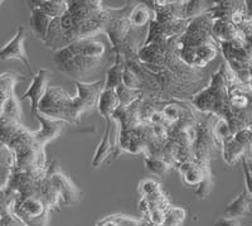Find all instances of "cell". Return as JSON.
Wrapping results in <instances>:
<instances>
[{
  "label": "cell",
  "mask_w": 252,
  "mask_h": 226,
  "mask_svg": "<svg viewBox=\"0 0 252 226\" xmlns=\"http://www.w3.org/2000/svg\"><path fill=\"white\" fill-rule=\"evenodd\" d=\"M37 112L52 119L68 123H78L81 116L76 98H71L60 87L47 90L44 98L38 105Z\"/></svg>",
  "instance_id": "cell-1"
},
{
  "label": "cell",
  "mask_w": 252,
  "mask_h": 226,
  "mask_svg": "<svg viewBox=\"0 0 252 226\" xmlns=\"http://www.w3.org/2000/svg\"><path fill=\"white\" fill-rule=\"evenodd\" d=\"M53 61L57 63L58 69L63 74L68 75L69 77L76 78L82 82L86 76L87 77L91 76L94 71H97V69L102 66L105 58L94 60V58L85 57V56L73 53L68 47H64L56 53Z\"/></svg>",
  "instance_id": "cell-2"
},
{
  "label": "cell",
  "mask_w": 252,
  "mask_h": 226,
  "mask_svg": "<svg viewBox=\"0 0 252 226\" xmlns=\"http://www.w3.org/2000/svg\"><path fill=\"white\" fill-rule=\"evenodd\" d=\"M107 10V22L105 24L103 32H106L111 40L112 46L118 47L129 33L130 20L129 13L126 14L127 8L123 9H106Z\"/></svg>",
  "instance_id": "cell-3"
},
{
  "label": "cell",
  "mask_w": 252,
  "mask_h": 226,
  "mask_svg": "<svg viewBox=\"0 0 252 226\" xmlns=\"http://www.w3.org/2000/svg\"><path fill=\"white\" fill-rule=\"evenodd\" d=\"M26 29L23 26H19L17 33L14 37L6 43L5 46L0 48V60L6 61V60H19L24 63L26 69L28 70L29 74L33 76L32 72L31 62H29L28 55H27L26 47H24V42H26Z\"/></svg>",
  "instance_id": "cell-4"
},
{
  "label": "cell",
  "mask_w": 252,
  "mask_h": 226,
  "mask_svg": "<svg viewBox=\"0 0 252 226\" xmlns=\"http://www.w3.org/2000/svg\"><path fill=\"white\" fill-rule=\"evenodd\" d=\"M103 85H105V80L96 81V82L92 83L76 81V87H77L78 91L76 100H77L81 115L85 112H90V110L94 109L97 106L98 98H100L101 92L103 90Z\"/></svg>",
  "instance_id": "cell-5"
},
{
  "label": "cell",
  "mask_w": 252,
  "mask_h": 226,
  "mask_svg": "<svg viewBox=\"0 0 252 226\" xmlns=\"http://www.w3.org/2000/svg\"><path fill=\"white\" fill-rule=\"evenodd\" d=\"M52 74L48 70H39L37 75H33V81H32L29 89L22 95L19 100H31V112L34 115L38 110V105L44 98L47 90H48V82L51 80Z\"/></svg>",
  "instance_id": "cell-6"
},
{
  "label": "cell",
  "mask_w": 252,
  "mask_h": 226,
  "mask_svg": "<svg viewBox=\"0 0 252 226\" xmlns=\"http://www.w3.org/2000/svg\"><path fill=\"white\" fill-rule=\"evenodd\" d=\"M34 116L40 121V125L42 126H40V130L32 133V135H33L35 144H38L39 147H43L44 144L51 142L52 139H55L56 137H58L60 133L62 132L64 121L52 119V117L46 116V115L40 114L38 112L35 113Z\"/></svg>",
  "instance_id": "cell-7"
},
{
  "label": "cell",
  "mask_w": 252,
  "mask_h": 226,
  "mask_svg": "<svg viewBox=\"0 0 252 226\" xmlns=\"http://www.w3.org/2000/svg\"><path fill=\"white\" fill-rule=\"evenodd\" d=\"M67 47L73 53H77V55L85 56V57L89 58H94V60L105 58V55H106V46L97 37L78 39Z\"/></svg>",
  "instance_id": "cell-8"
},
{
  "label": "cell",
  "mask_w": 252,
  "mask_h": 226,
  "mask_svg": "<svg viewBox=\"0 0 252 226\" xmlns=\"http://www.w3.org/2000/svg\"><path fill=\"white\" fill-rule=\"evenodd\" d=\"M49 180L58 191V195H60V198L63 200V203L75 205L80 201V189L73 185V182L68 177L62 173H55Z\"/></svg>",
  "instance_id": "cell-9"
},
{
  "label": "cell",
  "mask_w": 252,
  "mask_h": 226,
  "mask_svg": "<svg viewBox=\"0 0 252 226\" xmlns=\"http://www.w3.org/2000/svg\"><path fill=\"white\" fill-rule=\"evenodd\" d=\"M252 198L249 195V192L245 189L229 203H227L224 207V216L231 219H240L244 218L251 211Z\"/></svg>",
  "instance_id": "cell-10"
},
{
  "label": "cell",
  "mask_w": 252,
  "mask_h": 226,
  "mask_svg": "<svg viewBox=\"0 0 252 226\" xmlns=\"http://www.w3.org/2000/svg\"><path fill=\"white\" fill-rule=\"evenodd\" d=\"M28 8H35L38 10L46 14L47 17L56 19V18H61L64 13H66L67 1H62V0H44V1H29Z\"/></svg>",
  "instance_id": "cell-11"
},
{
  "label": "cell",
  "mask_w": 252,
  "mask_h": 226,
  "mask_svg": "<svg viewBox=\"0 0 252 226\" xmlns=\"http://www.w3.org/2000/svg\"><path fill=\"white\" fill-rule=\"evenodd\" d=\"M29 9H31V20H29V24H31L32 32L34 33L35 37H37L40 42H44L52 18L47 17L46 14H43L40 10H38V9L35 8Z\"/></svg>",
  "instance_id": "cell-12"
},
{
  "label": "cell",
  "mask_w": 252,
  "mask_h": 226,
  "mask_svg": "<svg viewBox=\"0 0 252 226\" xmlns=\"http://www.w3.org/2000/svg\"><path fill=\"white\" fill-rule=\"evenodd\" d=\"M119 106H120V104H119L118 95H116L115 90L103 89L100 95V98H98V113L102 116L106 117V119H110L112 116V114L119 109Z\"/></svg>",
  "instance_id": "cell-13"
},
{
  "label": "cell",
  "mask_w": 252,
  "mask_h": 226,
  "mask_svg": "<svg viewBox=\"0 0 252 226\" xmlns=\"http://www.w3.org/2000/svg\"><path fill=\"white\" fill-rule=\"evenodd\" d=\"M249 149L244 147L242 144L237 143L232 137H229L228 139L223 142V147H222V154H223V159L226 160L228 164L237 163L238 160L242 157H245V153Z\"/></svg>",
  "instance_id": "cell-14"
},
{
  "label": "cell",
  "mask_w": 252,
  "mask_h": 226,
  "mask_svg": "<svg viewBox=\"0 0 252 226\" xmlns=\"http://www.w3.org/2000/svg\"><path fill=\"white\" fill-rule=\"evenodd\" d=\"M107 120V126L106 130L103 133L102 141L98 144V148L96 151L94 155V159H92V166L94 167H100L101 164L105 162V159L107 158L109 153L111 152L112 146H111V119H106Z\"/></svg>",
  "instance_id": "cell-15"
},
{
  "label": "cell",
  "mask_w": 252,
  "mask_h": 226,
  "mask_svg": "<svg viewBox=\"0 0 252 226\" xmlns=\"http://www.w3.org/2000/svg\"><path fill=\"white\" fill-rule=\"evenodd\" d=\"M123 60H121V55L119 53V55H116V63L107 70L103 89L115 90L118 86H120L121 83H123V81H121V77H123Z\"/></svg>",
  "instance_id": "cell-16"
},
{
  "label": "cell",
  "mask_w": 252,
  "mask_h": 226,
  "mask_svg": "<svg viewBox=\"0 0 252 226\" xmlns=\"http://www.w3.org/2000/svg\"><path fill=\"white\" fill-rule=\"evenodd\" d=\"M209 172L208 166H201V164L194 163L186 173H183V182L187 185V186H192L197 187L201 185L202 181L204 180L206 175Z\"/></svg>",
  "instance_id": "cell-17"
},
{
  "label": "cell",
  "mask_w": 252,
  "mask_h": 226,
  "mask_svg": "<svg viewBox=\"0 0 252 226\" xmlns=\"http://www.w3.org/2000/svg\"><path fill=\"white\" fill-rule=\"evenodd\" d=\"M150 19V9L145 4H136L129 13L130 24L135 28L145 26Z\"/></svg>",
  "instance_id": "cell-18"
},
{
  "label": "cell",
  "mask_w": 252,
  "mask_h": 226,
  "mask_svg": "<svg viewBox=\"0 0 252 226\" xmlns=\"http://www.w3.org/2000/svg\"><path fill=\"white\" fill-rule=\"evenodd\" d=\"M115 92L118 95L120 108H124V109L131 105L132 103H135V101L138 100L139 96H140V91L134 89H129V87L124 86L123 83L115 89Z\"/></svg>",
  "instance_id": "cell-19"
},
{
  "label": "cell",
  "mask_w": 252,
  "mask_h": 226,
  "mask_svg": "<svg viewBox=\"0 0 252 226\" xmlns=\"http://www.w3.org/2000/svg\"><path fill=\"white\" fill-rule=\"evenodd\" d=\"M20 117V106L19 100L12 94L8 98V100L4 103L3 106V119L10 121H17L19 120Z\"/></svg>",
  "instance_id": "cell-20"
},
{
  "label": "cell",
  "mask_w": 252,
  "mask_h": 226,
  "mask_svg": "<svg viewBox=\"0 0 252 226\" xmlns=\"http://www.w3.org/2000/svg\"><path fill=\"white\" fill-rule=\"evenodd\" d=\"M208 3L207 1H184L182 5V17H197L203 15L208 12Z\"/></svg>",
  "instance_id": "cell-21"
},
{
  "label": "cell",
  "mask_w": 252,
  "mask_h": 226,
  "mask_svg": "<svg viewBox=\"0 0 252 226\" xmlns=\"http://www.w3.org/2000/svg\"><path fill=\"white\" fill-rule=\"evenodd\" d=\"M186 219V211L179 207L169 206L165 210V218L161 226H182Z\"/></svg>",
  "instance_id": "cell-22"
},
{
  "label": "cell",
  "mask_w": 252,
  "mask_h": 226,
  "mask_svg": "<svg viewBox=\"0 0 252 226\" xmlns=\"http://www.w3.org/2000/svg\"><path fill=\"white\" fill-rule=\"evenodd\" d=\"M97 226H140V223L131 218H126V216H121V215H114V216L102 219Z\"/></svg>",
  "instance_id": "cell-23"
},
{
  "label": "cell",
  "mask_w": 252,
  "mask_h": 226,
  "mask_svg": "<svg viewBox=\"0 0 252 226\" xmlns=\"http://www.w3.org/2000/svg\"><path fill=\"white\" fill-rule=\"evenodd\" d=\"M121 81H123V85L129 87V89L138 90L141 87V80L138 74L132 71L131 69H127V67H124Z\"/></svg>",
  "instance_id": "cell-24"
},
{
  "label": "cell",
  "mask_w": 252,
  "mask_h": 226,
  "mask_svg": "<svg viewBox=\"0 0 252 226\" xmlns=\"http://www.w3.org/2000/svg\"><path fill=\"white\" fill-rule=\"evenodd\" d=\"M146 163V168L149 169L152 173L158 176H163L165 175L168 169H169V164L168 162L163 159V158H149V159L145 160Z\"/></svg>",
  "instance_id": "cell-25"
},
{
  "label": "cell",
  "mask_w": 252,
  "mask_h": 226,
  "mask_svg": "<svg viewBox=\"0 0 252 226\" xmlns=\"http://www.w3.org/2000/svg\"><path fill=\"white\" fill-rule=\"evenodd\" d=\"M242 171L245 175V181H246V191L252 198V158L242 157Z\"/></svg>",
  "instance_id": "cell-26"
},
{
  "label": "cell",
  "mask_w": 252,
  "mask_h": 226,
  "mask_svg": "<svg viewBox=\"0 0 252 226\" xmlns=\"http://www.w3.org/2000/svg\"><path fill=\"white\" fill-rule=\"evenodd\" d=\"M139 191L143 195V197H148V196H152L158 193V192H161L160 185L158 184L157 181L153 180H145L143 181L139 186Z\"/></svg>",
  "instance_id": "cell-27"
},
{
  "label": "cell",
  "mask_w": 252,
  "mask_h": 226,
  "mask_svg": "<svg viewBox=\"0 0 252 226\" xmlns=\"http://www.w3.org/2000/svg\"><path fill=\"white\" fill-rule=\"evenodd\" d=\"M0 164L13 167L15 164V155L12 149L0 141Z\"/></svg>",
  "instance_id": "cell-28"
},
{
  "label": "cell",
  "mask_w": 252,
  "mask_h": 226,
  "mask_svg": "<svg viewBox=\"0 0 252 226\" xmlns=\"http://www.w3.org/2000/svg\"><path fill=\"white\" fill-rule=\"evenodd\" d=\"M212 186H213L212 175H211V171H209L206 175V177H204V180L201 182V185L197 186L198 188L197 191H195V195H197L198 197L206 198L207 196L211 193V191H212Z\"/></svg>",
  "instance_id": "cell-29"
},
{
  "label": "cell",
  "mask_w": 252,
  "mask_h": 226,
  "mask_svg": "<svg viewBox=\"0 0 252 226\" xmlns=\"http://www.w3.org/2000/svg\"><path fill=\"white\" fill-rule=\"evenodd\" d=\"M146 215V220L153 224L154 226H161L164 223V218H165V210H152Z\"/></svg>",
  "instance_id": "cell-30"
},
{
  "label": "cell",
  "mask_w": 252,
  "mask_h": 226,
  "mask_svg": "<svg viewBox=\"0 0 252 226\" xmlns=\"http://www.w3.org/2000/svg\"><path fill=\"white\" fill-rule=\"evenodd\" d=\"M163 115L165 120H168V123H173V121H177L179 119V110H178L177 106L169 105L164 109Z\"/></svg>",
  "instance_id": "cell-31"
},
{
  "label": "cell",
  "mask_w": 252,
  "mask_h": 226,
  "mask_svg": "<svg viewBox=\"0 0 252 226\" xmlns=\"http://www.w3.org/2000/svg\"><path fill=\"white\" fill-rule=\"evenodd\" d=\"M216 226H241V223L238 219H231L224 216L216 223Z\"/></svg>",
  "instance_id": "cell-32"
},
{
  "label": "cell",
  "mask_w": 252,
  "mask_h": 226,
  "mask_svg": "<svg viewBox=\"0 0 252 226\" xmlns=\"http://www.w3.org/2000/svg\"><path fill=\"white\" fill-rule=\"evenodd\" d=\"M245 3H246L247 14L252 18V0H250V1H245Z\"/></svg>",
  "instance_id": "cell-33"
},
{
  "label": "cell",
  "mask_w": 252,
  "mask_h": 226,
  "mask_svg": "<svg viewBox=\"0 0 252 226\" xmlns=\"http://www.w3.org/2000/svg\"><path fill=\"white\" fill-rule=\"evenodd\" d=\"M249 153H250V155H251V157H252V144H251V146H250V148H249Z\"/></svg>",
  "instance_id": "cell-34"
},
{
  "label": "cell",
  "mask_w": 252,
  "mask_h": 226,
  "mask_svg": "<svg viewBox=\"0 0 252 226\" xmlns=\"http://www.w3.org/2000/svg\"><path fill=\"white\" fill-rule=\"evenodd\" d=\"M1 119H3V114L0 113V121H1Z\"/></svg>",
  "instance_id": "cell-35"
},
{
  "label": "cell",
  "mask_w": 252,
  "mask_h": 226,
  "mask_svg": "<svg viewBox=\"0 0 252 226\" xmlns=\"http://www.w3.org/2000/svg\"><path fill=\"white\" fill-rule=\"evenodd\" d=\"M250 87H251V90H252V81H251V83H250Z\"/></svg>",
  "instance_id": "cell-36"
},
{
  "label": "cell",
  "mask_w": 252,
  "mask_h": 226,
  "mask_svg": "<svg viewBox=\"0 0 252 226\" xmlns=\"http://www.w3.org/2000/svg\"><path fill=\"white\" fill-rule=\"evenodd\" d=\"M0 4H1V1H0Z\"/></svg>",
  "instance_id": "cell-37"
}]
</instances>
